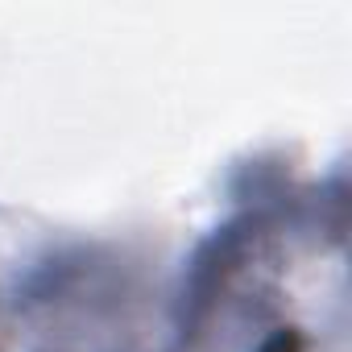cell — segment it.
Instances as JSON below:
<instances>
[{"label":"cell","mask_w":352,"mask_h":352,"mask_svg":"<svg viewBox=\"0 0 352 352\" xmlns=\"http://www.w3.org/2000/svg\"><path fill=\"white\" fill-rule=\"evenodd\" d=\"M261 352H298V340H294V336H286V331H278Z\"/></svg>","instance_id":"cell-1"}]
</instances>
